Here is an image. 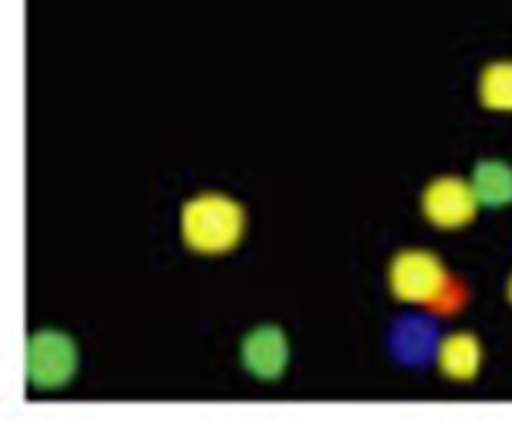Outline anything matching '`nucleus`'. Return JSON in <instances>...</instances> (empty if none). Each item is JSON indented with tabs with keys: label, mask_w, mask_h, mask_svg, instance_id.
I'll return each instance as SVG.
<instances>
[{
	"label": "nucleus",
	"mask_w": 512,
	"mask_h": 427,
	"mask_svg": "<svg viewBox=\"0 0 512 427\" xmlns=\"http://www.w3.org/2000/svg\"><path fill=\"white\" fill-rule=\"evenodd\" d=\"M483 366V345L471 333H451L439 345V369L448 380L468 383L474 380Z\"/></svg>",
	"instance_id": "obj_6"
},
{
	"label": "nucleus",
	"mask_w": 512,
	"mask_h": 427,
	"mask_svg": "<svg viewBox=\"0 0 512 427\" xmlns=\"http://www.w3.org/2000/svg\"><path fill=\"white\" fill-rule=\"evenodd\" d=\"M471 186L483 207H507L512 204V165L504 160H483L471 174Z\"/></svg>",
	"instance_id": "obj_7"
},
{
	"label": "nucleus",
	"mask_w": 512,
	"mask_h": 427,
	"mask_svg": "<svg viewBox=\"0 0 512 427\" xmlns=\"http://www.w3.org/2000/svg\"><path fill=\"white\" fill-rule=\"evenodd\" d=\"M248 215L245 207L227 195L206 192L186 201L180 215L183 242L204 257H221L245 239Z\"/></svg>",
	"instance_id": "obj_2"
},
{
	"label": "nucleus",
	"mask_w": 512,
	"mask_h": 427,
	"mask_svg": "<svg viewBox=\"0 0 512 427\" xmlns=\"http://www.w3.org/2000/svg\"><path fill=\"white\" fill-rule=\"evenodd\" d=\"M480 101L489 109L512 112V59L489 62L477 83Z\"/></svg>",
	"instance_id": "obj_8"
},
{
	"label": "nucleus",
	"mask_w": 512,
	"mask_h": 427,
	"mask_svg": "<svg viewBox=\"0 0 512 427\" xmlns=\"http://www.w3.org/2000/svg\"><path fill=\"white\" fill-rule=\"evenodd\" d=\"M242 366L256 380H277L289 366V339L274 324L254 327L242 342Z\"/></svg>",
	"instance_id": "obj_5"
},
{
	"label": "nucleus",
	"mask_w": 512,
	"mask_h": 427,
	"mask_svg": "<svg viewBox=\"0 0 512 427\" xmlns=\"http://www.w3.org/2000/svg\"><path fill=\"white\" fill-rule=\"evenodd\" d=\"M421 210L430 224L442 230H457L474 221V215L480 210V198L474 186L460 177H439L424 189Z\"/></svg>",
	"instance_id": "obj_4"
},
{
	"label": "nucleus",
	"mask_w": 512,
	"mask_h": 427,
	"mask_svg": "<svg viewBox=\"0 0 512 427\" xmlns=\"http://www.w3.org/2000/svg\"><path fill=\"white\" fill-rule=\"evenodd\" d=\"M389 289L401 304L427 307L433 313H460L465 307V286L448 274L433 251H401L389 266Z\"/></svg>",
	"instance_id": "obj_1"
},
{
	"label": "nucleus",
	"mask_w": 512,
	"mask_h": 427,
	"mask_svg": "<svg viewBox=\"0 0 512 427\" xmlns=\"http://www.w3.org/2000/svg\"><path fill=\"white\" fill-rule=\"evenodd\" d=\"M80 366L74 339L62 330H42L27 345V380L36 389H62Z\"/></svg>",
	"instance_id": "obj_3"
},
{
	"label": "nucleus",
	"mask_w": 512,
	"mask_h": 427,
	"mask_svg": "<svg viewBox=\"0 0 512 427\" xmlns=\"http://www.w3.org/2000/svg\"><path fill=\"white\" fill-rule=\"evenodd\" d=\"M507 292H510V301H512V277H510V286H507Z\"/></svg>",
	"instance_id": "obj_9"
}]
</instances>
